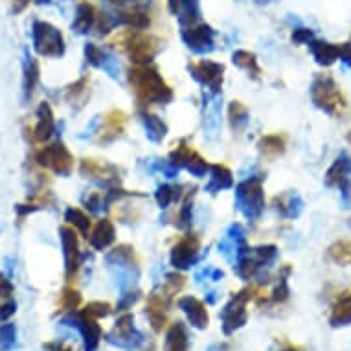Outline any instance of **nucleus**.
Segmentation results:
<instances>
[{
    "label": "nucleus",
    "mask_w": 351,
    "mask_h": 351,
    "mask_svg": "<svg viewBox=\"0 0 351 351\" xmlns=\"http://www.w3.org/2000/svg\"><path fill=\"white\" fill-rule=\"evenodd\" d=\"M129 85L133 86L136 105L147 109L151 105H166L173 99V88L166 83L162 74L151 64H133L129 72Z\"/></svg>",
    "instance_id": "f257e3e1"
},
{
    "label": "nucleus",
    "mask_w": 351,
    "mask_h": 351,
    "mask_svg": "<svg viewBox=\"0 0 351 351\" xmlns=\"http://www.w3.org/2000/svg\"><path fill=\"white\" fill-rule=\"evenodd\" d=\"M315 107L324 110L326 114L340 118L348 112V99L340 90V85L335 81L333 75L318 74L309 88Z\"/></svg>",
    "instance_id": "f03ea898"
},
{
    "label": "nucleus",
    "mask_w": 351,
    "mask_h": 351,
    "mask_svg": "<svg viewBox=\"0 0 351 351\" xmlns=\"http://www.w3.org/2000/svg\"><path fill=\"white\" fill-rule=\"evenodd\" d=\"M107 265L114 272L120 291L133 289L140 274V258L131 245H118L107 254Z\"/></svg>",
    "instance_id": "7ed1b4c3"
},
{
    "label": "nucleus",
    "mask_w": 351,
    "mask_h": 351,
    "mask_svg": "<svg viewBox=\"0 0 351 351\" xmlns=\"http://www.w3.org/2000/svg\"><path fill=\"white\" fill-rule=\"evenodd\" d=\"M276 258L278 247H274V245H261V247L254 248H248L247 245H243L237 250L236 256V274L241 280H250L259 271H263L265 267L274 263Z\"/></svg>",
    "instance_id": "20e7f679"
},
{
    "label": "nucleus",
    "mask_w": 351,
    "mask_h": 351,
    "mask_svg": "<svg viewBox=\"0 0 351 351\" xmlns=\"http://www.w3.org/2000/svg\"><path fill=\"white\" fill-rule=\"evenodd\" d=\"M236 204L239 212L250 221H258L261 213L265 212V191H263V179L250 177L241 180L236 186Z\"/></svg>",
    "instance_id": "39448f33"
},
{
    "label": "nucleus",
    "mask_w": 351,
    "mask_h": 351,
    "mask_svg": "<svg viewBox=\"0 0 351 351\" xmlns=\"http://www.w3.org/2000/svg\"><path fill=\"white\" fill-rule=\"evenodd\" d=\"M254 296H256V289H243V291L234 294L230 298V302L223 307V311H221V328H223V333H225L226 337L234 335L237 329H241L243 326L247 324V305Z\"/></svg>",
    "instance_id": "423d86ee"
},
{
    "label": "nucleus",
    "mask_w": 351,
    "mask_h": 351,
    "mask_svg": "<svg viewBox=\"0 0 351 351\" xmlns=\"http://www.w3.org/2000/svg\"><path fill=\"white\" fill-rule=\"evenodd\" d=\"M32 43L35 52L43 58H61L64 53V39L61 32L45 21H35L32 26Z\"/></svg>",
    "instance_id": "0eeeda50"
},
{
    "label": "nucleus",
    "mask_w": 351,
    "mask_h": 351,
    "mask_svg": "<svg viewBox=\"0 0 351 351\" xmlns=\"http://www.w3.org/2000/svg\"><path fill=\"white\" fill-rule=\"evenodd\" d=\"M35 162L40 167H48L52 169L59 177H69L70 173L74 171L75 160L74 155L63 142H53L50 145H45L43 149L35 153Z\"/></svg>",
    "instance_id": "6e6552de"
},
{
    "label": "nucleus",
    "mask_w": 351,
    "mask_h": 351,
    "mask_svg": "<svg viewBox=\"0 0 351 351\" xmlns=\"http://www.w3.org/2000/svg\"><path fill=\"white\" fill-rule=\"evenodd\" d=\"M121 50L127 53L133 64H149L158 52V40L145 34H127L120 40Z\"/></svg>",
    "instance_id": "1a4fd4ad"
},
{
    "label": "nucleus",
    "mask_w": 351,
    "mask_h": 351,
    "mask_svg": "<svg viewBox=\"0 0 351 351\" xmlns=\"http://www.w3.org/2000/svg\"><path fill=\"white\" fill-rule=\"evenodd\" d=\"M201 252V237L193 232H186L175 241L169 254V261L175 271H188L195 265Z\"/></svg>",
    "instance_id": "9d476101"
},
{
    "label": "nucleus",
    "mask_w": 351,
    "mask_h": 351,
    "mask_svg": "<svg viewBox=\"0 0 351 351\" xmlns=\"http://www.w3.org/2000/svg\"><path fill=\"white\" fill-rule=\"evenodd\" d=\"M61 324L80 331L85 351H96L99 348V342L104 339V329H101L96 318L88 317L83 311H74L63 317Z\"/></svg>",
    "instance_id": "9b49d317"
},
{
    "label": "nucleus",
    "mask_w": 351,
    "mask_h": 351,
    "mask_svg": "<svg viewBox=\"0 0 351 351\" xmlns=\"http://www.w3.org/2000/svg\"><path fill=\"white\" fill-rule=\"evenodd\" d=\"M169 164H173L177 169L186 167L197 179H202L210 171V162L199 151L193 149V145L188 144L186 140H180L179 144L173 147L169 153Z\"/></svg>",
    "instance_id": "f8f14e48"
},
{
    "label": "nucleus",
    "mask_w": 351,
    "mask_h": 351,
    "mask_svg": "<svg viewBox=\"0 0 351 351\" xmlns=\"http://www.w3.org/2000/svg\"><path fill=\"white\" fill-rule=\"evenodd\" d=\"M107 342L121 350H138L140 346L144 344L145 337L140 333L138 329L134 328V317L131 313H123L118 320H116L114 328L107 335Z\"/></svg>",
    "instance_id": "ddd939ff"
},
{
    "label": "nucleus",
    "mask_w": 351,
    "mask_h": 351,
    "mask_svg": "<svg viewBox=\"0 0 351 351\" xmlns=\"http://www.w3.org/2000/svg\"><path fill=\"white\" fill-rule=\"evenodd\" d=\"M59 239H61L64 256V278H66V282H72L77 276L81 267L80 234L70 225H63L59 228Z\"/></svg>",
    "instance_id": "4468645a"
},
{
    "label": "nucleus",
    "mask_w": 351,
    "mask_h": 351,
    "mask_svg": "<svg viewBox=\"0 0 351 351\" xmlns=\"http://www.w3.org/2000/svg\"><path fill=\"white\" fill-rule=\"evenodd\" d=\"M191 75L201 85H204L212 94H219L225 81V66L212 59H201L197 63L190 64Z\"/></svg>",
    "instance_id": "2eb2a0df"
},
{
    "label": "nucleus",
    "mask_w": 351,
    "mask_h": 351,
    "mask_svg": "<svg viewBox=\"0 0 351 351\" xmlns=\"http://www.w3.org/2000/svg\"><path fill=\"white\" fill-rule=\"evenodd\" d=\"M80 173L85 179L98 180L107 186H116L120 182L118 166L107 160H99V158H83L80 164Z\"/></svg>",
    "instance_id": "dca6fc26"
},
{
    "label": "nucleus",
    "mask_w": 351,
    "mask_h": 351,
    "mask_svg": "<svg viewBox=\"0 0 351 351\" xmlns=\"http://www.w3.org/2000/svg\"><path fill=\"white\" fill-rule=\"evenodd\" d=\"M127 114L120 109H110L104 116V121L98 129V144L107 145L120 140L125 134Z\"/></svg>",
    "instance_id": "f3484780"
},
{
    "label": "nucleus",
    "mask_w": 351,
    "mask_h": 351,
    "mask_svg": "<svg viewBox=\"0 0 351 351\" xmlns=\"http://www.w3.org/2000/svg\"><path fill=\"white\" fill-rule=\"evenodd\" d=\"M213 39L215 34L208 24H193L182 32V40L191 52L210 53L213 50Z\"/></svg>",
    "instance_id": "a211bd4d"
},
{
    "label": "nucleus",
    "mask_w": 351,
    "mask_h": 351,
    "mask_svg": "<svg viewBox=\"0 0 351 351\" xmlns=\"http://www.w3.org/2000/svg\"><path fill=\"white\" fill-rule=\"evenodd\" d=\"M177 305H179L180 311L186 315L191 328H208V324H210V315H208L206 304H204V302H201V300L195 298V296H182V298H179Z\"/></svg>",
    "instance_id": "6ab92c4d"
},
{
    "label": "nucleus",
    "mask_w": 351,
    "mask_h": 351,
    "mask_svg": "<svg viewBox=\"0 0 351 351\" xmlns=\"http://www.w3.org/2000/svg\"><path fill=\"white\" fill-rule=\"evenodd\" d=\"M53 133H56V116H53L50 104L43 101L37 107V121H35L32 136H34L35 144H45V142L52 138Z\"/></svg>",
    "instance_id": "aec40b11"
},
{
    "label": "nucleus",
    "mask_w": 351,
    "mask_h": 351,
    "mask_svg": "<svg viewBox=\"0 0 351 351\" xmlns=\"http://www.w3.org/2000/svg\"><path fill=\"white\" fill-rule=\"evenodd\" d=\"M88 245L98 250V252H104L107 248L116 241V226L114 223L110 221L109 217L99 219L96 225H93L90 228V234H88Z\"/></svg>",
    "instance_id": "412c9836"
},
{
    "label": "nucleus",
    "mask_w": 351,
    "mask_h": 351,
    "mask_svg": "<svg viewBox=\"0 0 351 351\" xmlns=\"http://www.w3.org/2000/svg\"><path fill=\"white\" fill-rule=\"evenodd\" d=\"M167 6L182 26H193L201 19L199 0H167Z\"/></svg>",
    "instance_id": "4be33fe9"
},
{
    "label": "nucleus",
    "mask_w": 351,
    "mask_h": 351,
    "mask_svg": "<svg viewBox=\"0 0 351 351\" xmlns=\"http://www.w3.org/2000/svg\"><path fill=\"white\" fill-rule=\"evenodd\" d=\"M351 179V158L348 153H342L335 158V162L329 166L328 173H326V186L328 188H339L344 180Z\"/></svg>",
    "instance_id": "5701e85b"
},
{
    "label": "nucleus",
    "mask_w": 351,
    "mask_h": 351,
    "mask_svg": "<svg viewBox=\"0 0 351 351\" xmlns=\"http://www.w3.org/2000/svg\"><path fill=\"white\" fill-rule=\"evenodd\" d=\"M164 351H190V335L184 322H173L166 331Z\"/></svg>",
    "instance_id": "b1692460"
},
{
    "label": "nucleus",
    "mask_w": 351,
    "mask_h": 351,
    "mask_svg": "<svg viewBox=\"0 0 351 351\" xmlns=\"http://www.w3.org/2000/svg\"><path fill=\"white\" fill-rule=\"evenodd\" d=\"M90 98V77L88 75H83L74 83H70L66 88H64V99L69 101L75 110L83 109Z\"/></svg>",
    "instance_id": "393cba45"
},
{
    "label": "nucleus",
    "mask_w": 351,
    "mask_h": 351,
    "mask_svg": "<svg viewBox=\"0 0 351 351\" xmlns=\"http://www.w3.org/2000/svg\"><path fill=\"white\" fill-rule=\"evenodd\" d=\"M208 173H210V180H208L206 190L210 193H219V191L228 190L234 186V175L226 164H210Z\"/></svg>",
    "instance_id": "a878e982"
},
{
    "label": "nucleus",
    "mask_w": 351,
    "mask_h": 351,
    "mask_svg": "<svg viewBox=\"0 0 351 351\" xmlns=\"http://www.w3.org/2000/svg\"><path fill=\"white\" fill-rule=\"evenodd\" d=\"M329 324H331V328L351 326V291L342 293L339 298L335 300L331 315H329Z\"/></svg>",
    "instance_id": "bb28decb"
},
{
    "label": "nucleus",
    "mask_w": 351,
    "mask_h": 351,
    "mask_svg": "<svg viewBox=\"0 0 351 351\" xmlns=\"http://www.w3.org/2000/svg\"><path fill=\"white\" fill-rule=\"evenodd\" d=\"M140 120H142V123H144L145 134H147V138H149L151 142L160 144L162 140L166 138L167 125L160 116L153 114V112H149V110L145 109V110H140Z\"/></svg>",
    "instance_id": "cd10ccee"
},
{
    "label": "nucleus",
    "mask_w": 351,
    "mask_h": 351,
    "mask_svg": "<svg viewBox=\"0 0 351 351\" xmlns=\"http://www.w3.org/2000/svg\"><path fill=\"white\" fill-rule=\"evenodd\" d=\"M309 48H311L313 58H315V61L320 66H331L340 56V47L331 45V43H326V40L313 39L309 43Z\"/></svg>",
    "instance_id": "c85d7f7f"
},
{
    "label": "nucleus",
    "mask_w": 351,
    "mask_h": 351,
    "mask_svg": "<svg viewBox=\"0 0 351 351\" xmlns=\"http://www.w3.org/2000/svg\"><path fill=\"white\" fill-rule=\"evenodd\" d=\"M259 153L267 158H278L282 156L287 149V138L285 134L272 133V134H263L258 142Z\"/></svg>",
    "instance_id": "c756f323"
},
{
    "label": "nucleus",
    "mask_w": 351,
    "mask_h": 351,
    "mask_svg": "<svg viewBox=\"0 0 351 351\" xmlns=\"http://www.w3.org/2000/svg\"><path fill=\"white\" fill-rule=\"evenodd\" d=\"M274 202H276L278 212L282 213V217L296 219L304 210V201L296 191H287L283 195H278Z\"/></svg>",
    "instance_id": "7c9ffc66"
},
{
    "label": "nucleus",
    "mask_w": 351,
    "mask_h": 351,
    "mask_svg": "<svg viewBox=\"0 0 351 351\" xmlns=\"http://www.w3.org/2000/svg\"><path fill=\"white\" fill-rule=\"evenodd\" d=\"M96 17H98V12L93 4L88 2H81L77 10H75L74 23H72V28L77 32V34H88L90 29L94 28L96 24Z\"/></svg>",
    "instance_id": "2f4dec72"
},
{
    "label": "nucleus",
    "mask_w": 351,
    "mask_h": 351,
    "mask_svg": "<svg viewBox=\"0 0 351 351\" xmlns=\"http://www.w3.org/2000/svg\"><path fill=\"white\" fill-rule=\"evenodd\" d=\"M40 81V66L39 61L35 58L24 59V77H23V90H24V99H29L34 96L35 88L39 85Z\"/></svg>",
    "instance_id": "473e14b6"
},
{
    "label": "nucleus",
    "mask_w": 351,
    "mask_h": 351,
    "mask_svg": "<svg viewBox=\"0 0 351 351\" xmlns=\"http://www.w3.org/2000/svg\"><path fill=\"white\" fill-rule=\"evenodd\" d=\"M219 94H213V98H208V104L204 107V131L208 138H215L221 125V109H219Z\"/></svg>",
    "instance_id": "72a5a7b5"
},
{
    "label": "nucleus",
    "mask_w": 351,
    "mask_h": 351,
    "mask_svg": "<svg viewBox=\"0 0 351 351\" xmlns=\"http://www.w3.org/2000/svg\"><path fill=\"white\" fill-rule=\"evenodd\" d=\"M64 221H66V225L72 226V228L83 237H88V234H90L93 221L88 217V213L83 212L81 208L70 206L69 210L64 212Z\"/></svg>",
    "instance_id": "f704fd0d"
},
{
    "label": "nucleus",
    "mask_w": 351,
    "mask_h": 351,
    "mask_svg": "<svg viewBox=\"0 0 351 351\" xmlns=\"http://www.w3.org/2000/svg\"><path fill=\"white\" fill-rule=\"evenodd\" d=\"M232 61H234L236 66L245 70L252 80H261V66L258 63V58L252 52H248V50H236L234 56H232Z\"/></svg>",
    "instance_id": "c9c22d12"
},
{
    "label": "nucleus",
    "mask_w": 351,
    "mask_h": 351,
    "mask_svg": "<svg viewBox=\"0 0 351 351\" xmlns=\"http://www.w3.org/2000/svg\"><path fill=\"white\" fill-rule=\"evenodd\" d=\"M118 23L125 24L129 28L134 29H145L149 26V13L144 12V10H140V8H129V10H123L118 15Z\"/></svg>",
    "instance_id": "e433bc0d"
},
{
    "label": "nucleus",
    "mask_w": 351,
    "mask_h": 351,
    "mask_svg": "<svg viewBox=\"0 0 351 351\" xmlns=\"http://www.w3.org/2000/svg\"><path fill=\"white\" fill-rule=\"evenodd\" d=\"M248 120H250V112H248L247 105L237 101V99L230 101V105H228V121H230L232 129L236 133H239L247 127Z\"/></svg>",
    "instance_id": "4c0bfd02"
},
{
    "label": "nucleus",
    "mask_w": 351,
    "mask_h": 351,
    "mask_svg": "<svg viewBox=\"0 0 351 351\" xmlns=\"http://www.w3.org/2000/svg\"><path fill=\"white\" fill-rule=\"evenodd\" d=\"M193 195H195V190L188 191L182 199V204H180L179 212L175 213V226L180 228V230H188L193 223Z\"/></svg>",
    "instance_id": "58836bf2"
},
{
    "label": "nucleus",
    "mask_w": 351,
    "mask_h": 351,
    "mask_svg": "<svg viewBox=\"0 0 351 351\" xmlns=\"http://www.w3.org/2000/svg\"><path fill=\"white\" fill-rule=\"evenodd\" d=\"M328 258L342 267H351V241L340 239L328 248Z\"/></svg>",
    "instance_id": "ea45409f"
},
{
    "label": "nucleus",
    "mask_w": 351,
    "mask_h": 351,
    "mask_svg": "<svg viewBox=\"0 0 351 351\" xmlns=\"http://www.w3.org/2000/svg\"><path fill=\"white\" fill-rule=\"evenodd\" d=\"M81 305V294L77 289L64 287L59 294V307L63 313H74L80 309Z\"/></svg>",
    "instance_id": "a19ab883"
},
{
    "label": "nucleus",
    "mask_w": 351,
    "mask_h": 351,
    "mask_svg": "<svg viewBox=\"0 0 351 351\" xmlns=\"http://www.w3.org/2000/svg\"><path fill=\"white\" fill-rule=\"evenodd\" d=\"M17 346V326L0 324V351H12Z\"/></svg>",
    "instance_id": "79ce46f5"
},
{
    "label": "nucleus",
    "mask_w": 351,
    "mask_h": 351,
    "mask_svg": "<svg viewBox=\"0 0 351 351\" xmlns=\"http://www.w3.org/2000/svg\"><path fill=\"white\" fill-rule=\"evenodd\" d=\"M85 58H86V63L93 64V66H96V69H101L109 56L104 52V48H99L98 45L88 43V45L85 47Z\"/></svg>",
    "instance_id": "37998d69"
},
{
    "label": "nucleus",
    "mask_w": 351,
    "mask_h": 351,
    "mask_svg": "<svg viewBox=\"0 0 351 351\" xmlns=\"http://www.w3.org/2000/svg\"><path fill=\"white\" fill-rule=\"evenodd\" d=\"M138 300H140L138 289H127V291H121L120 300H118V304H116V311H120V313L129 311V309H131Z\"/></svg>",
    "instance_id": "c03bdc74"
},
{
    "label": "nucleus",
    "mask_w": 351,
    "mask_h": 351,
    "mask_svg": "<svg viewBox=\"0 0 351 351\" xmlns=\"http://www.w3.org/2000/svg\"><path fill=\"white\" fill-rule=\"evenodd\" d=\"M81 311L88 315V317L96 318V320H101V318H107L110 315V305L107 302H90L88 305H85V309H81Z\"/></svg>",
    "instance_id": "a18cd8bd"
},
{
    "label": "nucleus",
    "mask_w": 351,
    "mask_h": 351,
    "mask_svg": "<svg viewBox=\"0 0 351 351\" xmlns=\"http://www.w3.org/2000/svg\"><path fill=\"white\" fill-rule=\"evenodd\" d=\"M83 204H85L88 212H101V208H105L104 193H101V191H90V193H86V195L83 197Z\"/></svg>",
    "instance_id": "49530a36"
},
{
    "label": "nucleus",
    "mask_w": 351,
    "mask_h": 351,
    "mask_svg": "<svg viewBox=\"0 0 351 351\" xmlns=\"http://www.w3.org/2000/svg\"><path fill=\"white\" fill-rule=\"evenodd\" d=\"M155 199H156V204L160 208H167L175 201V188L169 184H162L158 186V190L155 193Z\"/></svg>",
    "instance_id": "de8ad7c7"
},
{
    "label": "nucleus",
    "mask_w": 351,
    "mask_h": 351,
    "mask_svg": "<svg viewBox=\"0 0 351 351\" xmlns=\"http://www.w3.org/2000/svg\"><path fill=\"white\" fill-rule=\"evenodd\" d=\"M13 291H15V287H13L10 276L0 272V298H12Z\"/></svg>",
    "instance_id": "09e8293b"
},
{
    "label": "nucleus",
    "mask_w": 351,
    "mask_h": 351,
    "mask_svg": "<svg viewBox=\"0 0 351 351\" xmlns=\"http://www.w3.org/2000/svg\"><path fill=\"white\" fill-rule=\"evenodd\" d=\"M313 39H315V37H313L311 29H307V28L294 29L293 40L296 43V45H309Z\"/></svg>",
    "instance_id": "8fccbe9b"
},
{
    "label": "nucleus",
    "mask_w": 351,
    "mask_h": 351,
    "mask_svg": "<svg viewBox=\"0 0 351 351\" xmlns=\"http://www.w3.org/2000/svg\"><path fill=\"white\" fill-rule=\"evenodd\" d=\"M15 313H17V304H15L13 300L6 302L4 305H0V322H6V320H10Z\"/></svg>",
    "instance_id": "3c124183"
},
{
    "label": "nucleus",
    "mask_w": 351,
    "mask_h": 351,
    "mask_svg": "<svg viewBox=\"0 0 351 351\" xmlns=\"http://www.w3.org/2000/svg\"><path fill=\"white\" fill-rule=\"evenodd\" d=\"M339 59L351 69V43H348V45H342V47H340Z\"/></svg>",
    "instance_id": "603ef678"
},
{
    "label": "nucleus",
    "mask_w": 351,
    "mask_h": 351,
    "mask_svg": "<svg viewBox=\"0 0 351 351\" xmlns=\"http://www.w3.org/2000/svg\"><path fill=\"white\" fill-rule=\"evenodd\" d=\"M45 348L50 351H72L70 348H64V346H61V344H47Z\"/></svg>",
    "instance_id": "864d4df0"
},
{
    "label": "nucleus",
    "mask_w": 351,
    "mask_h": 351,
    "mask_svg": "<svg viewBox=\"0 0 351 351\" xmlns=\"http://www.w3.org/2000/svg\"><path fill=\"white\" fill-rule=\"evenodd\" d=\"M206 351H228V344H212Z\"/></svg>",
    "instance_id": "5fc2aeb1"
},
{
    "label": "nucleus",
    "mask_w": 351,
    "mask_h": 351,
    "mask_svg": "<svg viewBox=\"0 0 351 351\" xmlns=\"http://www.w3.org/2000/svg\"><path fill=\"white\" fill-rule=\"evenodd\" d=\"M29 0H13V4H15V10L17 12H21V10H24V8L28 6Z\"/></svg>",
    "instance_id": "6e6d98bb"
},
{
    "label": "nucleus",
    "mask_w": 351,
    "mask_h": 351,
    "mask_svg": "<svg viewBox=\"0 0 351 351\" xmlns=\"http://www.w3.org/2000/svg\"><path fill=\"white\" fill-rule=\"evenodd\" d=\"M282 351H305V350H302V348H298V346L287 344V346H285V348H283Z\"/></svg>",
    "instance_id": "4d7b16f0"
},
{
    "label": "nucleus",
    "mask_w": 351,
    "mask_h": 351,
    "mask_svg": "<svg viewBox=\"0 0 351 351\" xmlns=\"http://www.w3.org/2000/svg\"><path fill=\"white\" fill-rule=\"evenodd\" d=\"M110 4H114V6H123L127 2H133V0H109Z\"/></svg>",
    "instance_id": "13d9d810"
},
{
    "label": "nucleus",
    "mask_w": 351,
    "mask_h": 351,
    "mask_svg": "<svg viewBox=\"0 0 351 351\" xmlns=\"http://www.w3.org/2000/svg\"><path fill=\"white\" fill-rule=\"evenodd\" d=\"M35 2H37V4H50L52 0H35Z\"/></svg>",
    "instance_id": "bf43d9fd"
},
{
    "label": "nucleus",
    "mask_w": 351,
    "mask_h": 351,
    "mask_svg": "<svg viewBox=\"0 0 351 351\" xmlns=\"http://www.w3.org/2000/svg\"><path fill=\"white\" fill-rule=\"evenodd\" d=\"M258 4H269V2H272V0H256Z\"/></svg>",
    "instance_id": "052dcab7"
},
{
    "label": "nucleus",
    "mask_w": 351,
    "mask_h": 351,
    "mask_svg": "<svg viewBox=\"0 0 351 351\" xmlns=\"http://www.w3.org/2000/svg\"><path fill=\"white\" fill-rule=\"evenodd\" d=\"M346 138H348V142L351 144V129H350V133H348V136H346Z\"/></svg>",
    "instance_id": "680f3d73"
}]
</instances>
